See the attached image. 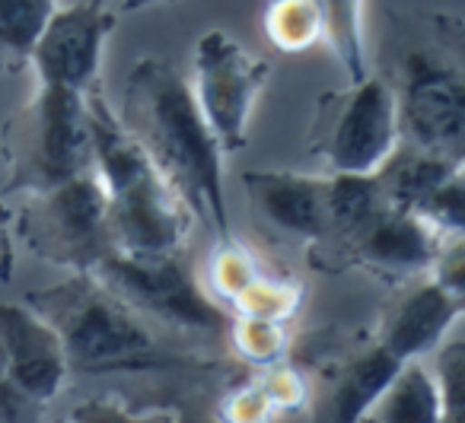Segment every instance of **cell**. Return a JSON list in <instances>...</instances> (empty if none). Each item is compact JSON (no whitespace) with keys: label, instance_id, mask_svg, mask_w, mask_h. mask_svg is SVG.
Wrapping results in <instances>:
<instances>
[{"label":"cell","instance_id":"6da1fadb","mask_svg":"<svg viewBox=\"0 0 465 423\" xmlns=\"http://www.w3.org/2000/svg\"><path fill=\"white\" fill-rule=\"evenodd\" d=\"M118 118L147 150L185 211L217 239H230L223 150L175 64L153 54L137 61L124 80V112Z\"/></svg>","mask_w":465,"mask_h":423},{"label":"cell","instance_id":"7a4b0ae2","mask_svg":"<svg viewBox=\"0 0 465 423\" xmlns=\"http://www.w3.org/2000/svg\"><path fill=\"white\" fill-rule=\"evenodd\" d=\"M93 169L109 201V232L124 255H173L188 236L185 204L173 192L147 150L109 109L99 86L86 93Z\"/></svg>","mask_w":465,"mask_h":423},{"label":"cell","instance_id":"3957f363","mask_svg":"<svg viewBox=\"0 0 465 423\" xmlns=\"http://www.w3.org/2000/svg\"><path fill=\"white\" fill-rule=\"evenodd\" d=\"M26 302L58 331L71 369L109 372L173 363L134 309L90 271H74L67 280L35 290Z\"/></svg>","mask_w":465,"mask_h":423},{"label":"cell","instance_id":"277c9868","mask_svg":"<svg viewBox=\"0 0 465 423\" xmlns=\"http://www.w3.org/2000/svg\"><path fill=\"white\" fill-rule=\"evenodd\" d=\"M0 153L7 194L42 192L93 169L86 93L39 84V93L0 128Z\"/></svg>","mask_w":465,"mask_h":423},{"label":"cell","instance_id":"5b68a950","mask_svg":"<svg viewBox=\"0 0 465 423\" xmlns=\"http://www.w3.org/2000/svg\"><path fill=\"white\" fill-rule=\"evenodd\" d=\"M16 232L35 258L67 271H93L115 251L109 232V201L96 169L61 185L29 192L16 217Z\"/></svg>","mask_w":465,"mask_h":423},{"label":"cell","instance_id":"8992f818","mask_svg":"<svg viewBox=\"0 0 465 423\" xmlns=\"http://www.w3.org/2000/svg\"><path fill=\"white\" fill-rule=\"evenodd\" d=\"M395 90L382 77H363L348 90L325 93L312 118L310 150L331 169L370 175L399 147Z\"/></svg>","mask_w":465,"mask_h":423},{"label":"cell","instance_id":"52a82bcc","mask_svg":"<svg viewBox=\"0 0 465 423\" xmlns=\"http://www.w3.org/2000/svg\"><path fill=\"white\" fill-rule=\"evenodd\" d=\"M90 274H96L134 312L166 321L182 331H201L213 334V338L230 334L232 315L223 312L220 302H213L198 287L192 271L182 264L179 251H173V255L109 251Z\"/></svg>","mask_w":465,"mask_h":423},{"label":"cell","instance_id":"ba28073f","mask_svg":"<svg viewBox=\"0 0 465 423\" xmlns=\"http://www.w3.org/2000/svg\"><path fill=\"white\" fill-rule=\"evenodd\" d=\"M272 77V61L255 58L226 29H207L194 42V103L223 153L249 143V122Z\"/></svg>","mask_w":465,"mask_h":423},{"label":"cell","instance_id":"9c48e42d","mask_svg":"<svg viewBox=\"0 0 465 423\" xmlns=\"http://www.w3.org/2000/svg\"><path fill=\"white\" fill-rule=\"evenodd\" d=\"M395 90L399 134L408 147L462 160L465 86L462 71L446 54L411 52Z\"/></svg>","mask_w":465,"mask_h":423},{"label":"cell","instance_id":"30bf717a","mask_svg":"<svg viewBox=\"0 0 465 423\" xmlns=\"http://www.w3.org/2000/svg\"><path fill=\"white\" fill-rule=\"evenodd\" d=\"M443 242L446 239H440L418 213L399 211L382 201L348 239L310 258V264L325 274L361 268L382 280H408L430 268Z\"/></svg>","mask_w":465,"mask_h":423},{"label":"cell","instance_id":"8fae6325","mask_svg":"<svg viewBox=\"0 0 465 423\" xmlns=\"http://www.w3.org/2000/svg\"><path fill=\"white\" fill-rule=\"evenodd\" d=\"M112 29L115 14L105 0H80L71 7H58L29 58L39 74V84L74 93H90L93 86H99L103 48Z\"/></svg>","mask_w":465,"mask_h":423},{"label":"cell","instance_id":"7c38bea8","mask_svg":"<svg viewBox=\"0 0 465 423\" xmlns=\"http://www.w3.org/2000/svg\"><path fill=\"white\" fill-rule=\"evenodd\" d=\"M0 357L10 385L29 404L52 401L71 372L58 331L29 302H0Z\"/></svg>","mask_w":465,"mask_h":423},{"label":"cell","instance_id":"4fadbf2b","mask_svg":"<svg viewBox=\"0 0 465 423\" xmlns=\"http://www.w3.org/2000/svg\"><path fill=\"white\" fill-rule=\"evenodd\" d=\"M252 213L265 230L312 245L322 239L329 220V175L249 169L242 175Z\"/></svg>","mask_w":465,"mask_h":423},{"label":"cell","instance_id":"5bb4252c","mask_svg":"<svg viewBox=\"0 0 465 423\" xmlns=\"http://www.w3.org/2000/svg\"><path fill=\"white\" fill-rule=\"evenodd\" d=\"M211 283L226 306L249 319L287 321L297 315L303 300V290L291 274H268L265 264L232 236L220 239V249L211 261Z\"/></svg>","mask_w":465,"mask_h":423},{"label":"cell","instance_id":"9a60e30c","mask_svg":"<svg viewBox=\"0 0 465 423\" xmlns=\"http://www.w3.org/2000/svg\"><path fill=\"white\" fill-rule=\"evenodd\" d=\"M465 293L446 290L443 283L427 280L401 293L386 309L376 331V344L392 353L399 363L420 359L443 344L446 331L462 315Z\"/></svg>","mask_w":465,"mask_h":423},{"label":"cell","instance_id":"2e32d148","mask_svg":"<svg viewBox=\"0 0 465 423\" xmlns=\"http://www.w3.org/2000/svg\"><path fill=\"white\" fill-rule=\"evenodd\" d=\"M399 359L389 350H382L373 340V347H367L363 353L351 357L348 363L338 366V376L331 382V401H329V417L341 423L363 420L370 414V408L376 404V398L382 395L392 376L399 372Z\"/></svg>","mask_w":465,"mask_h":423},{"label":"cell","instance_id":"e0dca14e","mask_svg":"<svg viewBox=\"0 0 465 423\" xmlns=\"http://www.w3.org/2000/svg\"><path fill=\"white\" fill-rule=\"evenodd\" d=\"M363 420L380 423H440L443 420V398L437 379L420 359H408L399 366L392 382L382 389L376 404Z\"/></svg>","mask_w":465,"mask_h":423},{"label":"cell","instance_id":"ac0fdd59","mask_svg":"<svg viewBox=\"0 0 465 423\" xmlns=\"http://www.w3.org/2000/svg\"><path fill=\"white\" fill-rule=\"evenodd\" d=\"M54 10L58 0H0V74H16L29 64Z\"/></svg>","mask_w":465,"mask_h":423},{"label":"cell","instance_id":"d6986e66","mask_svg":"<svg viewBox=\"0 0 465 423\" xmlns=\"http://www.w3.org/2000/svg\"><path fill=\"white\" fill-rule=\"evenodd\" d=\"M316 7L322 16V39L348 74V84L363 80L370 74L367 42H363V0H316Z\"/></svg>","mask_w":465,"mask_h":423},{"label":"cell","instance_id":"ffe728a7","mask_svg":"<svg viewBox=\"0 0 465 423\" xmlns=\"http://www.w3.org/2000/svg\"><path fill=\"white\" fill-rule=\"evenodd\" d=\"M265 33L274 48L300 54L322 39V16L316 0H272L265 10Z\"/></svg>","mask_w":465,"mask_h":423},{"label":"cell","instance_id":"44dd1931","mask_svg":"<svg viewBox=\"0 0 465 423\" xmlns=\"http://www.w3.org/2000/svg\"><path fill=\"white\" fill-rule=\"evenodd\" d=\"M440 239H459L465 230V198H462V169L446 175L440 185H433L424 198L414 204V211Z\"/></svg>","mask_w":465,"mask_h":423},{"label":"cell","instance_id":"7402d4cb","mask_svg":"<svg viewBox=\"0 0 465 423\" xmlns=\"http://www.w3.org/2000/svg\"><path fill=\"white\" fill-rule=\"evenodd\" d=\"M230 334L236 350L252 363H274L287 347V334L281 331V321L272 319H249V315H242L240 321L232 319Z\"/></svg>","mask_w":465,"mask_h":423},{"label":"cell","instance_id":"603a6c76","mask_svg":"<svg viewBox=\"0 0 465 423\" xmlns=\"http://www.w3.org/2000/svg\"><path fill=\"white\" fill-rule=\"evenodd\" d=\"M437 363H433V379H437L440 398H443V420H459L465 401V347L459 340L446 347H437Z\"/></svg>","mask_w":465,"mask_h":423},{"label":"cell","instance_id":"cb8c5ba5","mask_svg":"<svg viewBox=\"0 0 465 423\" xmlns=\"http://www.w3.org/2000/svg\"><path fill=\"white\" fill-rule=\"evenodd\" d=\"M23 404H29V401L10 385L7 369H4V357H0V417H10V420H14V417H20Z\"/></svg>","mask_w":465,"mask_h":423},{"label":"cell","instance_id":"d4e9b609","mask_svg":"<svg viewBox=\"0 0 465 423\" xmlns=\"http://www.w3.org/2000/svg\"><path fill=\"white\" fill-rule=\"evenodd\" d=\"M14 277V236H10V213L0 207V280Z\"/></svg>","mask_w":465,"mask_h":423},{"label":"cell","instance_id":"484cf974","mask_svg":"<svg viewBox=\"0 0 465 423\" xmlns=\"http://www.w3.org/2000/svg\"><path fill=\"white\" fill-rule=\"evenodd\" d=\"M156 4H179V0H124L122 10L124 14H141V10L156 7Z\"/></svg>","mask_w":465,"mask_h":423}]
</instances>
